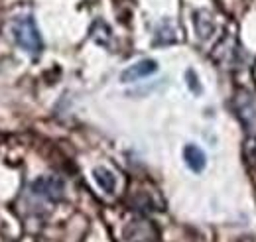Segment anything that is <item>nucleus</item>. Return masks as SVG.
<instances>
[{
  "label": "nucleus",
  "mask_w": 256,
  "mask_h": 242,
  "mask_svg": "<svg viewBox=\"0 0 256 242\" xmlns=\"http://www.w3.org/2000/svg\"><path fill=\"white\" fill-rule=\"evenodd\" d=\"M184 160H186V164L190 166V170L195 172V174L203 172L205 166H207L205 152L201 150L199 146H195V144H188V146L184 148Z\"/></svg>",
  "instance_id": "obj_5"
},
{
  "label": "nucleus",
  "mask_w": 256,
  "mask_h": 242,
  "mask_svg": "<svg viewBox=\"0 0 256 242\" xmlns=\"http://www.w3.org/2000/svg\"><path fill=\"white\" fill-rule=\"evenodd\" d=\"M156 71H158V63L156 61L142 60L138 63H134V65H130L128 69H124L120 73V81L122 83H134V81H140V79H144V77H148V75H152Z\"/></svg>",
  "instance_id": "obj_4"
},
{
  "label": "nucleus",
  "mask_w": 256,
  "mask_h": 242,
  "mask_svg": "<svg viewBox=\"0 0 256 242\" xmlns=\"http://www.w3.org/2000/svg\"><path fill=\"white\" fill-rule=\"evenodd\" d=\"M32 191L36 195L58 201L64 197V182L54 178V176H46V178H40L32 183Z\"/></svg>",
  "instance_id": "obj_3"
},
{
  "label": "nucleus",
  "mask_w": 256,
  "mask_h": 242,
  "mask_svg": "<svg viewBox=\"0 0 256 242\" xmlns=\"http://www.w3.org/2000/svg\"><path fill=\"white\" fill-rule=\"evenodd\" d=\"M193 22H195V30L197 36H201L203 40H207L213 32H215V22L211 18V14L207 10H199L193 14Z\"/></svg>",
  "instance_id": "obj_6"
},
{
  "label": "nucleus",
  "mask_w": 256,
  "mask_h": 242,
  "mask_svg": "<svg viewBox=\"0 0 256 242\" xmlns=\"http://www.w3.org/2000/svg\"><path fill=\"white\" fill-rule=\"evenodd\" d=\"M232 108L236 110L238 118L244 122V124H252L256 120V96L252 92L244 91H236L234 98H232Z\"/></svg>",
  "instance_id": "obj_2"
},
{
  "label": "nucleus",
  "mask_w": 256,
  "mask_h": 242,
  "mask_svg": "<svg viewBox=\"0 0 256 242\" xmlns=\"http://www.w3.org/2000/svg\"><path fill=\"white\" fill-rule=\"evenodd\" d=\"M93 176H95L96 183H98V187H100L102 191H106V193H114L116 180H114V176H112L110 170H106V168H95Z\"/></svg>",
  "instance_id": "obj_7"
},
{
  "label": "nucleus",
  "mask_w": 256,
  "mask_h": 242,
  "mask_svg": "<svg viewBox=\"0 0 256 242\" xmlns=\"http://www.w3.org/2000/svg\"><path fill=\"white\" fill-rule=\"evenodd\" d=\"M12 36L16 40V44L28 52L30 56H38L44 48V42H42V36H40V30L36 26V20H34L30 14H24V16H18L14 18L12 26Z\"/></svg>",
  "instance_id": "obj_1"
}]
</instances>
